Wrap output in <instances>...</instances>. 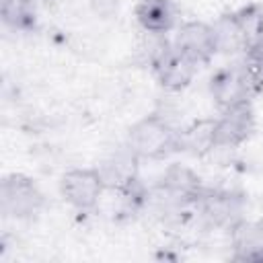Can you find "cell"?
<instances>
[{
    "label": "cell",
    "mask_w": 263,
    "mask_h": 263,
    "mask_svg": "<svg viewBox=\"0 0 263 263\" xmlns=\"http://www.w3.org/2000/svg\"><path fill=\"white\" fill-rule=\"evenodd\" d=\"M203 193L199 177L183 164H171L164 168L160 183H158V197L166 205H185V203H197L199 195Z\"/></svg>",
    "instance_id": "52a82bcc"
},
{
    "label": "cell",
    "mask_w": 263,
    "mask_h": 263,
    "mask_svg": "<svg viewBox=\"0 0 263 263\" xmlns=\"http://www.w3.org/2000/svg\"><path fill=\"white\" fill-rule=\"evenodd\" d=\"M179 144L181 150L191 152V154H203L214 146V119H203L197 121L183 132H179Z\"/></svg>",
    "instance_id": "4fadbf2b"
},
{
    "label": "cell",
    "mask_w": 263,
    "mask_h": 263,
    "mask_svg": "<svg viewBox=\"0 0 263 263\" xmlns=\"http://www.w3.org/2000/svg\"><path fill=\"white\" fill-rule=\"evenodd\" d=\"M240 66L245 70V76L249 80L253 95L263 90V39L259 43H255L249 51L242 53Z\"/></svg>",
    "instance_id": "5bb4252c"
},
{
    "label": "cell",
    "mask_w": 263,
    "mask_h": 263,
    "mask_svg": "<svg viewBox=\"0 0 263 263\" xmlns=\"http://www.w3.org/2000/svg\"><path fill=\"white\" fill-rule=\"evenodd\" d=\"M45 195L27 175L12 173L0 183V212L10 220H31L41 214Z\"/></svg>",
    "instance_id": "7a4b0ae2"
},
{
    "label": "cell",
    "mask_w": 263,
    "mask_h": 263,
    "mask_svg": "<svg viewBox=\"0 0 263 263\" xmlns=\"http://www.w3.org/2000/svg\"><path fill=\"white\" fill-rule=\"evenodd\" d=\"M125 146L140 160H164L181 150L179 132L156 113L138 119L127 129Z\"/></svg>",
    "instance_id": "6da1fadb"
},
{
    "label": "cell",
    "mask_w": 263,
    "mask_h": 263,
    "mask_svg": "<svg viewBox=\"0 0 263 263\" xmlns=\"http://www.w3.org/2000/svg\"><path fill=\"white\" fill-rule=\"evenodd\" d=\"M232 259L263 263V224L238 220L230 228Z\"/></svg>",
    "instance_id": "8fae6325"
},
{
    "label": "cell",
    "mask_w": 263,
    "mask_h": 263,
    "mask_svg": "<svg viewBox=\"0 0 263 263\" xmlns=\"http://www.w3.org/2000/svg\"><path fill=\"white\" fill-rule=\"evenodd\" d=\"M210 95H212V99L216 101V105L220 109L230 107V105L240 103V101H249L253 90L249 86V80L245 76V70H242L240 62L222 66L212 74Z\"/></svg>",
    "instance_id": "ba28073f"
},
{
    "label": "cell",
    "mask_w": 263,
    "mask_h": 263,
    "mask_svg": "<svg viewBox=\"0 0 263 263\" xmlns=\"http://www.w3.org/2000/svg\"><path fill=\"white\" fill-rule=\"evenodd\" d=\"M173 47L197 66L208 64L218 53L216 29L203 21H185L175 29Z\"/></svg>",
    "instance_id": "5b68a950"
},
{
    "label": "cell",
    "mask_w": 263,
    "mask_h": 263,
    "mask_svg": "<svg viewBox=\"0 0 263 263\" xmlns=\"http://www.w3.org/2000/svg\"><path fill=\"white\" fill-rule=\"evenodd\" d=\"M255 129V113L251 101H240L230 107L220 109L214 119V146L216 148H236L251 138Z\"/></svg>",
    "instance_id": "8992f818"
},
{
    "label": "cell",
    "mask_w": 263,
    "mask_h": 263,
    "mask_svg": "<svg viewBox=\"0 0 263 263\" xmlns=\"http://www.w3.org/2000/svg\"><path fill=\"white\" fill-rule=\"evenodd\" d=\"M105 189L107 185L99 168H70L60 177L62 199L78 212L95 210Z\"/></svg>",
    "instance_id": "277c9868"
},
{
    "label": "cell",
    "mask_w": 263,
    "mask_h": 263,
    "mask_svg": "<svg viewBox=\"0 0 263 263\" xmlns=\"http://www.w3.org/2000/svg\"><path fill=\"white\" fill-rule=\"evenodd\" d=\"M197 205L201 216L214 226L232 228L238 220H242L245 199L230 191H205L199 195Z\"/></svg>",
    "instance_id": "9c48e42d"
},
{
    "label": "cell",
    "mask_w": 263,
    "mask_h": 263,
    "mask_svg": "<svg viewBox=\"0 0 263 263\" xmlns=\"http://www.w3.org/2000/svg\"><path fill=\"white\" fill-rule=\"evenodd\" d=\"M136 18L148 35H166L177 29V10L171 0H138Z\"/></svg>",
    "instance_id": "30bf717a"
},
{
    "label": "cell",
    "mask_w": 263,
    "mask_h": 263,
    "mask_svg": "<svg viewBox=\"0 0 263 263\" xmlns=\"http://www.w3.org/2000/svg\"><path fill=\"white\" fill-rule=\"evenodd\" d=\"M138 162L140 158L123 144L121 148H117L113 154H109L97 168L105 179L107 187H115V189H123L129 183L136 181V173H138Z\"/></svg>",
    "instance_id": "7c38bea8"
},
{
    "label": "cell",
    "mask_w": 263,
    "mask_h": 263,
    "mask_svg": "<svg viewBox=\"0 0 263 263\" xmlns=\"http://www.w3.org/2000/svg\"><path fill=\"white\" fill-rule=\"evenodd\" d=\"M148 60L160 86H164L166 90H183L191 84L197 72V64L179 53L173 47V41L166 39V35L156 37L154 49L148 53Z\"/></svg>",
    "instance_id": "3957f363"
}]
</instances>
